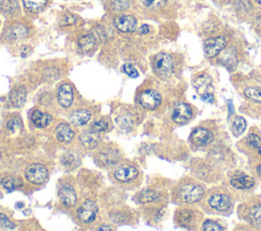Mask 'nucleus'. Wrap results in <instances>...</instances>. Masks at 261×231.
Masks as SVG:
<instances>
[{
  "label": "nucleus",
  "mask_w": 261,
  "mask_h": 231,
  "mask_svg": "<svg viewBox=\"0 0 261 231\" xmlns=\"http://www.w3.org/2000/svg\"><path fill=\"white\" fill-rule=\"evenodd\" d=\"M203 196H204L203 186L193 180H188L182 182L176 190L177 199L184 204L197 203Z\"/></svg>",
  "instance_id": "1"
},
{
  "label": "nucleus",
  "mask_w": 261,
  "mask_h": 231,
  "mask_svg": "<svg viewBox=\"0 0 261 231\" xmlns=\"http://www.w3.org/2000/svg\"><path fill=\"white\" fill-rule=\"evenodd\" d=\"M208 206L220 213H226L231 208V198L230 196L222 191H214L210 193L207 197Z\"/></svg>",
  "instance_id": "2"
},
{
  "label": "nucleus",
  "mask_w": 261,
  "mask_h": 231,
  "mask_svg": "<svg viewBox=\"0 0 261 231\" xmlns=\"http://www.w3.org/2000/svg\"><path fill=\"white\" fill-rule=\"evenodd\" d=\"M174 67V62L172 57L167 53H159L155 56L153 62L154 71L161 77L169 76Z\"/></svg>",
  "instance_id": "3"
},
{
  "label": "nucleus",
  "mask_w": 261,
  "mask_h": 231,
  "mask_svg": "<svg viewBox=\"0 0 261 231\" xmlns=\"http://www.w3.org/2000/svg\"><path fill=\"white\" fill-rule=\"evenodd\" d=\"M226 39L222 36L207 39L204 43V50L207 57L213 58L221 53L226 47Z\"/></svg>",
  "instance_id": "4"
},
{
  "label": "nucleus",
  "mask_w": 261,
  "mask_h": 231,
  "mask_svg": "<svg viewBox=\"0 0 261 231\" xmlns=\"http://www.w3.org/2000/svg\"><path fill=\"white\" fill-rule=\"evenodd\" d=\"M193 116V110L188 103L178 102L174 105L171 118L175 123L184 124L187 123Z\"/></svg>",
  "instance_id": "5"
},
{
  "label": "nucleus",
  "mask_w": 261,
  "mask_h": 231,
  "mask_svg": "<svg viewBox=\"0 0 261 231\" xmlns=\"http://www.w3.org/2000/svg\"><path fill=\"white\" fill-rule=\"evenodd\" d=\"M213 132L205 127H197L191 133V141L197 147H205L213 141Z\"/></svg>",
  "instance_id": "6"
},
{
  "label": "nucleus",
  "mask_w": 261,
  "mask_h": 231,
  "mask_svg": "<svg viewBox=\"0 0 261 231\" xmlns=\"http://www.w3.org/2000/svg\"><path fill=\"white\" fill-rule=\"evenodd\" d=\"M48 176L47 169L41 164H32L25 169L27 179L34 184L43 183Z\"/></svg>",
  "instance_id": "7"
},
{
  "label": "nucleus",
  "mask_w": 261,
  "mask_h": 231,
  "mask_svg": "<svg viewBox=\"0 0 261 231\" xmlns=\"http://www.w3.org/2000/svg\"><path fill=\"white\" fill-rule=\"evenodd\" d=\"M139 104L147 109H155L161 104V96L154 90H145L139 95Z\"/></svg>",
  "instance_id": "8"
},
{
  "label": "nucleus",
  "mask_w": 261,
  "mask_h": 231,
  "mask_svg": "<svg viewBox=\"0 0 261 231\" xmlns=\"http://www.w3.org/2000/svg\"><path fill=\"white\" fill-rule=\"evenodd\" d=\"M113 24L121 33H133L137 28V19L132 14H119L114 18Z\"/></svg>",
  "instance_id": "9"
},
{
  "label": "nucleus",
  "mask_w": 261,
  "mask_h": 231,
  "mask_svg": "<svg viewBox=\"0 0 261 231\" xmlns=\"http://www.w3.org/2000/svg\"><path fill=\"white\" fill-rule=\"evenodd\" d=\"M196 88L201 95L204 102L211 103L213 101V88L210 83V77L207 75H200L196 79Z\"/></svg>",
  "instance_id": "10"
},
{
  "label": "nucleus",
  "mask_w": 261,
  "mask_h": 231,
  "mask_svg": "<svg viewBox=\"0 0 261 231\" xmlns=\"http://www.w3.org/2000/svg\"><path fill=\"white\" fill-rule=\"evenodd\" d=\"M97 205L93 200H86L77 209V217L83 223H90L95 220L97 214Z\"/></svg>",
  "instance_id": "11"
},
{
  "label": "nucleus",
  "mask_w": 261,
  "mask_h": 231,
  "mask_svg": "<svg viewBox=\"0 0 261 231\" xmlns=\"http://www.w3.org/2000/svg\"><path fill=\"white\" fill-rule=\"evenodd\" d=\"M28 33H29V30L23 23L15 22L6 27L3 36L8 41H17L27 37Z\"/></svg>",
  "instance_id": "12"
},
{
  "label": "nucleus",
  "mask_w": 261,
  "mask_h": 231,
  "mask_svg": "<svg viewBox=\"0 0 261 231\" xmlns=\"http://www.w3.org/2000/svg\"><path fill=\"white\" fill-rule=\"evenodd\" d=\"M230 184L237 189H250L255 185V180L250 175L237 171L230 177Z\"/></svg>",
  "instance_id": "13"
},
{
  "label": "nucleus",
  "mask_w": 261,
  "mask_h": 231,
  "mask_svg": "<svg viewBox=\"0 0 261 231\" xmlns=\"http://www.w3.org/2000/svg\"><path fill=\"white\" fill-rule=\"evenodd\" d=\"M57 99H58V103L62 107L67 108L71 106L72 100H73V92L69 83H63L59 86L57 92Z\"/></svg>",
  "instance_id": "14"
},
{
  "label": "nucleus",
  "mask_w": 261,
  "mask_h": 231,
  "mask_svg": "<svg viewBox=\"0 0 261 231\" xmlns=\"http://www.w3.org/2000/svg\"><path fill=\"white\" fill-rule=\"evenodd\" d=\"M59 198L62 205H64L67 208H70L74 206L76 201V194L69 184H63L59 188Z\"/></svg>",
  "instance_id": "15"
},
{
  "label": "nucleus",
  "mask_w": 261,
  "mask_h": 231,
  "mask_svg": "<svg viewBox=\"0 0 261 231\" xmlns=\"http://www.w3.org/2000/svg\"><path fill=\"white\" fill-rule=\"evenodd\" d=\"M138 176V170L130 165H123L114 171V177L122 182L135 179Z\"/></svg>",
  "instance_id": "16"
},
{
  "label": "nucleus",
  "mask_w": 261,
  "mask_h": 231,
  "mask_svg": "<svg viewBox=\"0 0 261 231\" xmlns=\"http://www.w3.org/2000/svg\"><path fill=\"white\" fill-rule=\"evenodd\" d=\"M176 221L181 227H189L194 225L196 222V212L192 209H181L176 213Z\"/></svg>",
  "instance_id": "17"
},
{
  "label": "nucleus",
  "mask_w": 261,
  "mask_h": 231,
  "mask_svg": "<svg viewBox=\"0 0 261 231\" xmlns=\"http://www.w3.org/2000/svg\"><path fill=\"white\" fill-rule=\"evenodd\" d=\"M55 135H56V138L58 139V141L63 142V143H68L72 140V138L74 136V132L68 124L60 123L56 126Z\"/></svg>",
  "instance_id": "18"
},
{
  "label": "nucleus",
  "mask_w": 261,
  "mask_h": 231,
  "mask_svg": "<svg viewBox=\"0 0 261 231\" xmlns=\"http://www.w3.org/2000/svg\"><path fill=\"white\" fill-rule=\"evenodd\" d=\"M246 220L251 225L261 228V205L260 204L249 207L246 214Z\"/></svg>",
  "instance_id": "19"
},
{
  "label": "nucleus",
  "mask_w": 261,
  "mask_h": 231,
  "mask_svg": "<svg viewBox=\"0 0 261 231\" xmlns=\"http://www.w3.org/2000/svg\"><path fill=\"white\" fill-rule=\"evenodd\" d=\"M245 145L246 148L249 149L251 153L254 155H257L258 157H261V138L256 133H250L245 138Z\"/></svg>",
  "instance_id": "20"
},
{
  "label": "nucleus",
  "mask_w": 261,
  "mask_h": 231,
  "mask_svg": "<svg viewBox=\"0 0 261 231\" xmlns=\"http://www.w3.org/2000/svg\"><path fill=\"white\" fill-rule=\"evenodd\" d=\"M31 120L35 124V126H37L39 128H43L50 124L52 117L48 113H45V112H42L39 110H35L31 114Z\"/></svg>",
  "instance_id": "21"
},
{
  "label": "nucleus",
  "mask_w": 261,
  "mask_h": 231,
  "mask_svg": "<svg viewBox=\"0 0 261 231\" xmlns=\"http://www.w3.org/2000/svg\"><path fill=\"white\" fill-rule=\"evenodd\" d=\"M80 140L84 147H86L88 149H94L99 145L100 136H99L98 132L90 130V131H86V132L82 133L80 136Z\"/></svg>",
  "instance_id": "22"
},
{
  "label": "nucleus",
  "mask_w": 261,
  "mask_h": 231,
  "mask_svg": "<svg viewBox=\"0 0 261 231\" xmlns=\"http://www.w3.org/2000/svg\"><path fill=\"white\" fill-rule=\"evenodd\" d=\"M91 118V113L88 110H77L70 114L69 120L74 125H85Z\"/></svg>",
  "instance_id": "23"
},
{
  "label": "nucleus",
  "mask_w": 261,
  "mask_h": 231,
  "mask_svg": "<svg viewBox=\"0 0 261 231\" xmlns=\"http://www.w3.org/2000/svg\"><path fill=\"white\" fill-rule=\"evenodd\" d=\"M95 37L92 35H84L77 41V47L83 53H89L95 47Z\"/></svg>",
  "instance_id": "24"
},
{
  "label": "nucleus",
  "mask_w": 261,
  "mask_h": 231,
  "mask_svg": "<svg viewBox=\"0 0 261 231\" xmlns=\"http://www.w3.org/2000/svg\"><path fill=\"white\" fill-rule=\"evenodd\" d=\"M25 90L22 86L15 88L9 95V100L12 106L20 107L25 101Z\"/></svg>",
  "instance_id": "25"
},
{
  "label": "nucleus",
  "mask_w": 261,
  "mask_h": 231,
  "mask_svg": "<svg viewBox=\"0 0 261 231\" xmlns=\"http://www.w3.org/2000/svg\"><path fill=\"white\" fill-rule=\"evenodd\" d=\"M18 8L17 0H0V11L7 16L14 15Z\"/></svg>",
  "instance_id": "26"
},
{
  "label": "nucleus",
  "mask_w": 261,
  "mask_h": 231,
  "mask_svg": "<svg viewBox=\"0 0 261 231\" xmlns=\"http://www.w3.org/2000/svg\"><path fill=\"white\" fill-rule=\"evenodd\" d=\"M99 160L102 162L103 165H107V166L114 165L118 161L117 152L112 150H106V151L100 152Z\"/></svg>",
  "instance_id": "27"
},
{
  "label": "nucleus",
  "mask_w": 261,
  "mask_h": 231,
  "mask_svg": "<svg viewBox=\"0 0 261 231\" xmlns=\"http://www.w3.org/2000/svg\"><path fill=\"white\" fill-rule=\"evenodd\" d=\"M244 96L258 104H261V88L260 86H248L244 90Z\"/></svg>",
  "instance_id": "28"
},
{
  "label": "nucleus",
  "mask_w": 261,
  "mask_h": 231,
  "mask_svg": "<svg viewBox=\"0 0 261 231\" xmlns=\"http://www.w3.org/2000/svg\"><path fill=\"white\" fill-rule=\"evenodd\" d=\"M246 129V121L241 116H236L231 121V131L234 136H240Z\"/></svg>",
  "instance_id": "29"
},
{
  "label": "nucleus",
  "mask_w": 261,
  "mask_h": 231,
  "mask_svg": "<svg viewBox=\"0 0 261 231\" xmlns=\"http://www.w3.org/2000/svg\"><path fill=\"white\" fill-rule=\"evenodd\" d=\"M22 3L29 11L38 12L46 6L47 0H22Z\"/></svg>",
  "instance_id": "30"
},
{
  "label": "nucleus",
  "mask_w": 261,
  "mask_h": 231,
  "mask_svg": "<svg viewBox=\"0 0 261 231\" xmlns=\"http://www.w3.org/2000/svg\"><path fill=\"white\" fill-rule=\"evenodd\" d=\"M167 0H140L142 5L151 10H157L165 6Z\"/></svg>",
  "instance_id": "31"
},
{
  "label": "nucleus",
  "mask_w": 261,
  "mask_h": 231,
  "mask_svg": "<svg viewBox=\"0 0 261 231\" xmlns=\"http://www.w3.org/2000/svg\"><path fill=\"white\" fill-rule=\"evenodd\" d=\"M158 198H159V194L156 191L151 189L144 190L139 196V199L141 203H151V201L157 200Z\"/></svg>",
  "instance_id": "32"
},
{
  "label": "nucleus",
  "mask_w": 261,
  "mask_h": 231,
  "mask_svg": "<svg viewBox=\"0 0 261 231\" xmlns=\"http://www.w3.org/2000/svg\"><path fill=\"white\" fill-rule=\"evenodd\" d=\"M110 4L114 11L120 12V11L126 10L128 8L129 1L128 0H111Z\"/></svg>",
  "instance_id": "33"
},
{
  "label": "nucleus",
  "mask_w": 261,
  "mask_h": 231,
  "mask_svg": "<svg viewBox=\"0 0 261 231\" xmlns=\"http://www.w3.org/2000/svg\"><path fill=\"white\" fill-rule=\"evenodd\" d=\"M236 7L237 10L242 12V13H248L252 10L253 5L250 0H238L236 2Z\"/></svg>",
  "instance_id": "34"
},
{
  "label": "nucleus",
  "mask_w": 261,
  "mask_h": 231,
  "mask_svg": "<svg viewBox=\"0 0 261 231\" xmlns=\"http://www.w3.org/2000/svg\"><path fill=\"white\" fill-rule=\"evenodd\" d=\"M79 159L71 153H67L62 157V163L68 168H73L79 164Z\"/></svg>",
  "instance_id": "35"
},
{
  "label": "nucleus",
  "mask_w": 261,
  "mask_h": 231,
  "mask_svg": "<svg viewBox=\"0 0 261 231\" xmlns=\"http://www.w3.org/2000/svg\"><path fill=\"white\" fill-rule=\"evenodd\" d=\"M107 128H108V122L105 119H98L91 124V130L98 133L101 131H105Z\"/></svg>",
  "instance_id": "36"
},
{
  "label": "nucleus",
  "mask_w": 261,
  "mask_h": 231,
  "mask_svg": "<svg viewBox=\"0 0 261 231\" xmlns=\"http://www.w3.org/2000/svg\"><path fill=\"white\" fill-rule=\"evenodd\" d=\"M202 229L206 230V231H219L222 230L223 228L221 227V225L213 220H205L202 224Z\"/></svg>",
  "instance_id": "37"
},
{
  "label": "nucleus",
  "mask_w": 261,
  "mask_h": 231,
  "mask_svg": "<svg viewBox=\"0 0 261 231\" xmlns=\"http://www.w3.org/2000/svg\"><path fill=\"white\" fill-rule=\"evenodd\" d=\"M116 122H117V124H118L122 129H126V128L130 129L132 126H133L132 120H130L127 116H125V115H122V116L117 117Z\"/></svg>",
  "instance_id": "38"
},
{
  "label": "nucleus",
  "mask_w": 261,
  "mask_h": 231,
  "mask_svg": "<svg viewBox=\"0 0 261 231\" xmlns=\"http://www.w3.org/2000/svg\"><path fill=\"white\" fill-rule=\"evenodd\" d=\"M122 71L128 75L129 77H138L139 75V72L138 70L135 68V66L130 63H125L123 66H122Z\"/></svg>",
  "instance_id": "39"
},
{
  "label": "nucleus",
  "mask_w": 261,
  "mask_h": 231,
  "mask_svg": "<svg viewBox=\"0 0 261 231\" xmlns=\"http://www.w3.org/2000/svg\"><path fill=\"white\" fill-rule=\"evenodd\" d=\"M2 185L8 192H10L15 189V187L17 186V183L13 178H5L2 180Z\"/></svg>",
  "instance_id": "40"
},
{
  "label": "nucleus",
  "mask_w": 261,
  "mask_h": 231,
  "mask_svg": "<svg viewBox=\"0 0 261 231\" xmlns=\"http://www.w3.org/2000/svg\"><path fill=\"white\" fill-rule=\"evenodd\" d=\"M21 127V122L19 121L18 118H11L8 122H7V128L12 131L15 132L16 130H18Z\"/></svg>",
  "instance_id": "41"
},
{
  "label": "nucleus",
  "mask_w": 261,
  "mask_h": 231,
  "mask_svg": "<svg viewBox=\"0 0 261 231\" xmlns=\"http://www.w3.org/2000/svg\"><path fill=\"white\" fill-rule=\"evenodd\" d=\"M76 20H77V18H76L74 15H72V14H66V15H64V16L62 17L60 23H61L62 25H71V24H74V23L76 22Z\"/></svg>",
  "instance_id": "42"
},
{
  "label": "nucleus",
  "mask_w": 261,
  "mask_h": 231,
  "mask_svg": "<svg viewBox=\"0 0 261 231\" xmlns=\"http://www.w3.org/2000/svg\"><path fill=\"white\" fill-rule=\"evenodd\" d=\"M0 225L7 229H13L15 227V225L13 223H11L9 221V219L4 214H0Z\"/></svg>",
  "instance_id": "43"
},
{
  "label": "nucleus",
  "mask_w": 261,
  "mask_h": 231,
  "mask_svg": "<svg viewBox=\"0 0 261 231\" xmlns=\"http://www.w3.org/2000/svg\"><path fill=\"white\" fill-rule=\"evenodd\" d=\"M139 32L141 34H147V33H149V26L147 24H142L139 28Z\"/></svg>",
  "instance_id": "44"
},
{
  "label": "nucleus",
  "mask_w": 261,
  "mask_h": 231,
  "mask_svg": "<svg viewBox=\"0 0 261 231\" xmlns=\"http://www.w3.org/2000/svg\"><path fill=\"white\" fill-rule=\"evenodd\" d=\"M255 24H256V26H257L259 30H261V15H260V16H258V17L256 18Z\"/></svg>",
  "instance_id": "45"
},
{
  "label": "nucleus",
  "mask_w": 261,
  "mask_h": 231,
  "mask_svg": "<svg viewBox=\"0 0 261 231\" xmlns=\"http://www.w3.org/2000/svg\"><path fill=\"white\" fill-rule=\"evenodd\" d=\"M256 173H257V175L260 177V179H261V163L256 167Z\"/></svg>",
  "instance_id": "46"
},
{
  "label": "nucleus",
  "mask_w": 261,
  "mask_h": 231,
  "mask_svg": "<svg viewBox=\"0 0 261 231\" xmlns=\"http://www.w3.org/2000/svg\"><path fill=\"white\" fill-rule=\"evenodd\" d=\"M99 230H111V227H110V226H107V227H101V228H99Z\"/></svg>",
  "instance_id": "47"
},
{
  "label": "nucleus",
  "mask_w": 261,
  "mask_h": 231,
  "mask_svg": "<svg viewBox=\"0 0 261 231\" xmlns=\"http://www.w3.org/2000/svg\"><path fill=\"white\" fill-rule=\"evenodd\" d=\"M256 2H257V3H259V4L261 5V0H256Z\"/></svg>",
  "instance_id": "48"
}]
</instances>
